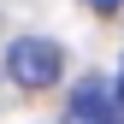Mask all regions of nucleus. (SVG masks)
<instances>
[{
    "mask_svg": "<svg viewBox=\"0 0 124 124\" xmlns=\"http://www.w3.org/2000/svg\"><path fill=\"white\" fill-rule=\"evenodd\" d=\"M6 71L18 77V89H53L59 71H65V59H59V47H53L47 36H24V41H12Z\"/></svg>",
    "mask_w": 124,
    "mask_h": 124,
    "instance_id": "1",
    "label": "nucleus"
},
{
    "mask_svg": "<svg viewBox=\"0 0 124 124\" xmlns=\"http://www.w3.org/2000/svg\"><path fill=\"white\" fill-rule=\"evenodd\" d=\"M65 124H124V101H118V89H106L89 77L83 89L71 95V118Z\"/></svg>",
    "mask_w": 124,
    "mask_h": 124,
    "instance_id": "2",
    "label": "nucleus"
},
{
    "mask_svg": "<svg viewBox=\"0 0 124 124\" xmlns=\"http://www.w3.org/2000/svg\"><path fill=\"white\" fill-rule=\"evenodd\" d=\"M89 6H95V12H118L124 0H89Z\"/></svg>",
    "mask_w": 124,
    "mask_h": 124,
    "instance_id": "3",
    "label": "nucleus"
},
{
    "mask_svg": "<svg viewBox=\"0 0 124 124\" xmlns=\"http://www.w3.org/2000/svg\"><path fill=\"white\" fill-rule=\"evenodd\" d=\"M118 101H124V77H118Z\"/></svg>",
    "mask_w": 124,
    "mask_h": 124,
    "instance_id": "4",
    "label": "nucleus"
}]
</instances>
